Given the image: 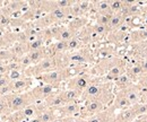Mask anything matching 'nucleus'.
Wrapping results in <instances>:
<instances>
[{
	"instance_id": "27",
	"label": "nucleus",
	"mask_w": 147,
	"mask_h": 122,
	"mask_svg": "<svg viewBox=\"0 0 147 122\" xmlns=\"http://www.w3.org/2000/svg\"><path fill=\"white\" fill-rule=\"evenodd\" d=\"M52 50L55 53H62L65 51H68L67 48V42L63 41H57V43L52 45Z\"/></svg>"
},
{
	"instance_id": "5",
	"label": "nucleus",
	"mask_w": 147,
	"mask_h": 122,
	"mask_svg": "<svg viewBox=\"0 0 147 122\" xmlns=\"http://www.w3.org/2000/svg\"><path fill=\"white\" fill-rule=\"evenodd\" d=\"M92 78L90 75L87 73H79L77 76H75L73 78L68 79L67 82V88L77 90L79 93H83L86 88L90 86V84L92 83Z\"/></svg>"
},
{
	"instance_id": "11",
	"label": "nucleus",
	"mask_w": 147,
	"mask_h": 122,
	"mask_svg": "<svg viewBox=\"0 0 147 122\" xmlns=\"http://www.w3.org/2000/svg\"><path fill=\"white\" fill-rule=\"evenodd\" d=\"M114 117V111L112 109H105L104 111L92 115L87 118V122H112V119Z\"/></svg>"
},
{
	"instance_id": "21",
	"label": "nucleus",
	"mask_w": 147,
	"mask_h": 122,
	"mask_svg": "<svg viewBox=\"0 0 147 122\" xmlns=\"http://www.w3.org/2000/svg\"><path fill=\"white\" fill-rule=\"evenodd\" d=\"M44 48V41L42 37H37L36 40L26 43V49L27 52H32V51H37V50H42Z\"/></svg>"
},
{
	"instance_id": "23",
	"label": "nucleus",
	"mask_w": 147,
	"mask_h": 122,
	"mask_svg": "<svg viewBox=\"0 0 147 122\" xmlns=\"http://www.w3.org/2000/svg\"><path fill=\"white\" fill-rule=\"evenodd\" d=\"M135 115L138 118V117H144L147 115V104L146 103H143V102H139L137 104L132 105L131 106Z\"/></svg>"
},
{
	"instance_id": "42",
	"label": "nucleus",
	"mask_w": 147,
	"mask_h": 122,
	"mask_svg": "<svg viewBox=\"0 0 147 122\" xmlns=\"http://www.w3.org/2000/svg\"><path fill=\"white\" fill-rule=\"evenodd\" d=\"M144 23H145V25H147V16L145 17V20H144Z\"/></svg>"
},
{
	"instance_id": "2",
	"label": "nucleus",
	"mask_w": 147,
	"mask_h": 122,
	"mask_svg": "<svg viewBox=\"0 0 147 122\" xmlns=\"http://www.w3.org/2000/svg\"><path fill=\"white\" fill-rule=\"evenodd\" d=\"M55 66H57V60H55V57H45L38 63L33 65L32 67H30L28 69L25 70L24 72H25L26 77H30L31 75L37 77V76H40L44 72H48L50 70L55 69Z\"/></svg>"
},
{
	"instance_id": "4",
	"label": "nucleus",
	"mask_w": 147,
	"mask_h": 122,
	"mask_svg": "<svg viewBox=\"0 0 147 122\" xmlns=\"http://www.w3.org/2000/svg\"><path fill=\"white\" fill-rule=\"evenodd\" d=\"M57 118H74V117H80L82 112V104L80 102H70L62 105L61 107L55 109Z\"/></svg>"
},
{
	"instance_id": "37",
	"label": "nucleus",
	"mask_w": 147,
	"mask_h": 122,
	"mask_svg": "<svg viewBox=\"0 0 147 122\" xmlns=\"http://www.w3.org/2000/svg\"><path fill=\"white\" fill-rule=\"evenodd\" d=\"M9 83H10V80L8 79L7 75H5V76H0V88L3 87V86H6V85H8Z\"/></svg>"
},
{
	"instance_id": "31",
	"label": "nucleus",
	"mask_w": 147,
	"mask_h": 122,
	"mask_svg": "<svg viewBox=\"0 0 147 122\" xmlns=\"http://www.w3.org/2000/svg\"><path fill=\"white\" fill-rule=\"evenodd\" d=\"M82 47V42H80V40L78 38V37H73L70 41H68L67 42V48H68V50H70V51H73V50H77V49H79Z\"/></svg>"
},
{
	"instance_id": "26",
	"label": "nucleus",
	"mask_w": 147,
	"mask_h": 122,
	"mask_svg": "<svg viewBox=\"0 0 147 122\" xmlns=\"http://www.w3.org/2000/svg\"><path fill=\"white\" fill-rule=\"evenodd\" d=\"M113 14H98L96 17V24H101L104 26H108L110 23V19Z\"/></svg>"
},
{
	"instance_id": "3",
	"label": "nucleus",
	"mask_w": 147,
	"mask_h": 122,
	"mask_svg": "<svg viewBox=\"0 0 147 122\" xmlns=\"http://www.w3.org/2000/svg\"><path fill=\"white\" fill-rule=\"evenodd\" d=\"M60 85H49V84H41V85H37L34 88L30 89L32 96H33V100L35 102L38 101H42L44 102L48 97H50L53 93H55L58 90V87Z\"/></svg>"
},
{
	"instance_id": "10",
	"label": "nucleus",
	"mask_w": 147,
	"mask_h": 122,
	"mask_svg": "<svg viewBox=\"0 0 147 122\" xmlns=\"http://www.w3.org/2000/svg\"><path fill=\"white\" fill-rule=\"evenodd\" d=\"M137 117L135 115L131 106L128 107V109H125V110H121V111H118L113 119H112V122H132Z\"/></svg>"
},
{
	"instance_id": "16",
	"label": "nucleus",
	"mask_w": 147,
	"mask_h": 122,
	"mask_svg": "<svg viewBox=\"0 0 147 122\" xmlns=\"http://www.w3.org/2000/svg\"><path fill=\"white\" fill-rule=\"evenodd\" d=\"M37 117L41 119L42 122H52L55 118H57L55 110H53V109H49V107H47V106L40 112V114H38Z\"/></svg>"
},
{
	"instance_id": "30",
	"label": "nucleus",
	"mask_w": 147,
	"mask_h": 122,
	"mask_svg": "<svg viewBox=\"0 0 147 122\" xmlns=\"http://www.w3.org/2000/svg\"><path fill=\"white\" fill-rule=\"evenodd\" d=\"M92 28H93V32H94L96 35H98V36L105 35L109 31H110L108 26H104V25H101V24H95Z\"/></svg>"
},
{
	"instance_id": "20",
	"label": "nucleus",
	"mask_w": 147,
	"mask_h": 122,
	"mask_svg": "<svg viewBox=\"0 0 147 122\" xmlns=\"http://www.w3.org/2000/svg\"><path fill=\"white\" fill-rule=\"evenodd\" d=\"M28 55V58L31 59L32 61V65H36L42 59H44L47 55H45V47L42 49V50H37V51H32V52H27L26 53Z\"/></svg>"
},
{
	"instance_id": "34",
	"label": "nucleus",
	"mask_w": 147,
	"mask_h": 122,
	"mask_svg": "<svg viewBox=\"0 0 147 122\" xmlns=\"http://www.w3.org/2000/svg\"><path fill=\"white\" fill-rule=\"evenodd\" d=\"M77 5H78L79 9L83 11V14L86 13V11L91 8V3H90L88 1H80V2H77Z\"/></svg>"
},
{
	"instance_id": "9",
	"label": "nucleus",
	"mask_w": 147,
	"mask_h": 122,
	"mask_svg": "<svg viewBox=\"0 0 147 122\" xmlns=\"http://www.w3.org/2000/svg\"><path fill=\"white\" fill-rule=\"evenodd\" d=\"M130 106H131V104L129 103V101L126 98L123 93L121 90H118L115 93V95L113 96V100H112V103H111L110 107L115 112V111H121V110L128 109Z\"/></svg>"
},
{
	"instance_id": "36",
	"label": "nucleus",
	"mask_w": 147,
	"mask_h": 122,
	"mask_svg": "<svg viewBox=\"0 0 147 122\" xmlns=\"http://www.w3.org/2000/svg\"><path fill=\"white\" fill-rule=\"evenodd\" d=\"M66 122H87L85 118L82 117H74V118H66Z\"/></svg>"
},
{
	"instance_id": "39",
	"label": "nucleus",
	"mask_w": 147,
	"mask_h": 122,
	"mask_svg": "<svg viewBox=\"0 0 147 122\" xmlns=\"http://www.w3.org/2000/svg\"><path fill=\"white\" fill-rule=\"evenodd\" d=\"M26 122H42L41 121V119L38 118V117H34V118H31V119H28Z\"/></svg>"
},
{
	"instance_id": "28",
	"label": "nucleus",
	"mask_w": 147,
	"mask_h": 122,
	"mask_svg": "<svg viewBox=\"0 0 147 122\" xmlns=\"http://www.w3.org/2000/svg\"><path fill=\"white\" fill-rule=\"evenodd\" d=\"M110 2V8L111 11L113 14H117V13H121L123 7H125V2L122 1H109Z\"/></svg>"
},
{
	"instance_id": "32",
	"label": "nucleus",
	"mask_w": 147,
	"mask_h": 122,
	"mask_svg": "<svg viewBox=\"0 0 147 122\" xmlns=\"http://www.w3.org/2000/svg\"><path fill=\"white\" fill-rule=\"evenodd\" d=\"M9 114V110H8V105L5 100V97H0V115H8Z\"/></svg>"
},
{
	"instance_id": "1",
	"label": "nucleus",
	"mask_w": 147,
	"mask_h": 122,
	"mask_svg": "<svg viewBox=\"0 0 147 122\" xmlns=\"http://www.w3.org/2000/svg\"><path fill=\"white\" fill-rule=\"evenodd\" d=\"M5 100H6L7 105H8L9 114L14 113V112L22 111L26 106L33 104L35 102L33 100V96H32L30 90L24 92V93H13L10 95L5 96Z\"/></svg>"
},
{
	"instance_id": "40",
	"label": "nucleus",
	"mask_w": 147,
	"mask_h": 122,
	"mask_svg": "<svg viewBox=\"0 0 147 122\" xmlns=\"http://www.w3.org/2000/svg\"><path fill=\"white\" fill-rule=\"evenodd\" d=\"M140 66H142V68H143V70H144V72H146L147 71V59L146 60H144V62H143Z\"/></svg>"
},
{
	"instance_id": "38",
	"label": "nucleus",
	"mask_w": 147,
	"mask_h": 122,
	"mask_svg": "<svg viewBox=\"0 0 147 122\" xmlns=\"http://www.w3.org/2000/svg\"><path fill=\"white\" fill-rule=\"evenodd\" d=\"M132 122H147V115H144V117H138V118H136Z\"/></svg>"
},
{
	"instance_id": "25",
	"label": "nucleus",
	"mask_w": 147,
	"mask_h": 122,
	"mask_svg": "<svg viewBox=\"0 0 147 122\" xmlns=\"http://www.w3.org/2000/svg\"><path fill=\"white\" fill-rule=\"evenodd\" d=\"M7 77L10 82H15V80H18V79H22L25 76V72L24 71H20V70H11V71H8L7 73Z\"/></svg>"
},
{
	"instance_id": "13",
	"label": "nucleus",
	"mask_w": 147,
	"mask_h": 122,
	"mask_svg": "<svg viewBox=\"0 0 147 122\" xmlns=\"http://www.w3.org/2000/svg\"><path fill=\"white\" fill-rule=\"evenodd\" d=\"M61 95H62L66 104L70 103V102H79V100L82 98V93L74 90V89H69V88L61 90Z\"/></svg>"
},
{
	"instance_id": "22",
	"label": "nucleus",
	"mask_w": 147,
	"mask_h": 122,
	"mask_svg": "<svg viewBox=\"0 0 147 122\" xmlns=\"http://www.w3.org/2000/svg\"><path fill=\"white\" fill-rule=\"evenodd\" d=\"M75 32H74L73 30H70L69 27H62V30H61V32H60V34L58 36V41H63V42H68V41H70L73 37H75Z\"/></svg>"
},
{
	"instance_id": "14",
	"label": "nucleus",
	"mask_w": 147,
	"mask_h": 122,
	"mask_svg": "<svg viewBox=\"0 0 147 122\" xmlns=\"http://www.w3.org/2000/svg\"><path fill=\"white\" fill-rule=\"evenodd\" d=\"M113 83H114L115 87L118 88V90H123V89L128 88L129 86H131L134 84L132 83V79L129 77L126 72H123L121 76H119Z\"/></svg>"
},
{
	"instance_id": "29",
	"label": "nucleus",
	"mask_w": 147,
	"mask_h": 122,
	"mask_svg": "<svg viewBox=\"0 0 147 122\" xmlns=\"http://www.w3.org/2000/svg\"><path fill=\"white\" fill-rule=\"evenodd\" d=\"M84 25H85V20H83L82 18H74L73 20L70 22V24H69V28L73 30L74 32L76 33V31L82 28Z\"/></svg>"
},
{
	"instance_id": "15",
	"label": "nucleus",
	"mask_w": 147,
	"mask_h": 122,
	"mask_svg": "<svg viewBox=\"0 0 147 122\" xmlns=\"http://www.w3.org/2000/svg\"><path fill=\"white\" fill-rule=\"evenodd\" d=\"M123 72H125V71H123V67H122L121 65H115V66H113V67L107 72L105 79H107V82H114V80H115L119 76H121Z\"/></svg>"
},
{
	"instance_id": "24",
	"label": "nucleus",
	"mask_w": 147,
	"mask_h": 122,
	"mask_svg": "<svg viewBox=\"0 0 147 122\" xmlns=\"http://www.w3.org/2000/svg\"><path fill=\"white\" fill-rule=\"evenodd\" d=\"M95 7H96V10H97L98 14H113L111 11L110 2L109 1H100V2H96L95 3Z\"/></svg>"
},
{
	"instance_id": "18",
	"label": "nucleus",
	"mask_w": 147,
	"mask_h": 122,
	"mask_svg": "<svg viewBox=\"0 0 147 122\" xmlns=\"http://www.w3.org/2000/svg\"><path fill=\"white\" fill-rule=\"evenodd\" d=\"M123 19H125V15H123L122 13L113 14L110 19V23H109V25H108L109 30H114V28L120 27L121 24L123 23Z\"/></svg>"
},
{
	"instance_id": "35",
	"label": "nucleus",
	"mask_w": 147,
	"mask_h": 122,
	"mask_svg": "<svg viewBox=\"0 0 147 122\" xmlns=\"http://www.w3.org/2000/svg\"><path fill=\"white\" fill-rule=\"evenodd\" d=\"M136 36L135 41H139V40H143V38H146L147 37V30H140L138 32H136L134 34V37Z\"/></svg>"
},
{
	"instance_id": "41",
	"label": "nucleus",
	"mask_w": 147,
	"mask_h": 122,
	"mask_svg": "<svg viewBox=\"0 0 147 122\" xmlns=\"http://www.w3.org/2000/svg\"><path fill=\"white\" fill-rule=\"evenodd\" d=\"M52 122H66V120H65L63 118H55Z\"/></svg>"
},
{
	"instance_id": "43",
	"label": "nucleus",
	"mask_w": 147,
	"mask_h": 122,
	"mask_svg": "<svg viewBox=\"0 0 147 122\" xmlns=\"http://www.w3.org/2000/svg\"><path fill=\"white\" fill-rule=\"evenodd\" d=\"M146 10H147V6H146Z\"/></svg>"
},
{
	"instance_id": "7",
	"label": "nucleus",
	"mask_w": 147,
	"mask_h": 122,
	"mask_svg": "<svg viewBox=\"0 0 147 122\" xmlns=\"http://www.w3.org/2000/svg\"><path fill=\"white\" fill-rule=\"evenodd\" d=\"M37 79L42 84H49V85H60L62 80H65L63 71L62 69H53L48 72H44L40 76H37Z\"/></svg>"
},
{
	"instance_id": "19",
	"label": "nucleus",
	"mask_w": 147,
	"mask_h": 122,
	"mask_svg": "<svg viewBox=\"0 0 147 122\" xmlns=\"http://www.w3.org/2000/svg\"><path fill=\"white\" fill-rule=\"evenodd\" d=\"M126 73L128 75L131 79H132L134 77H135V78H143V77L145 76V75H144L145 72H144V70H143L140 65H132V66L127 70Z\"/></svg>"
},
{
	"instance_id": "33",
	"label": "nucleus",
	"mask_w": 147,
	"mask_h": 122,
	"mask_svg": "<svg viewBox=\"0 0 147 122\" xmlns=\"http://www.w3.org/2000/svg\"><path fill=\"white\" fill-rule=\"evenodd\" d=\"M55 7L59 9H68L69 7L73 6L74 2L71 1H67V0H60V1H55Z\"/></svg>"
},
{
	"instance_id": "17",
	"label": "nucleus",
	"mask_w": 147,
	"mask_h": 122,
	"mask_svg": "<svg viewBox=\"0 0 147 122\" xmlns=\"http://www.w3.org/2000/svg\"><path fill=\"white\" fill-rule=\"evenodd\" d=\"M67 59L69 60V62H71L74 65H83L85 62H87V58L85 55V53L83 52H75L71 53L67 57Z\"/></svg>"
},
{
	"instance_id": "8",
	"label": "nucleus",
	"mask_w": 147,
	"mask_h": 122,
	"mask_svg": "<svg viewBox=\"0 0 147 122\" xmlns=\"http://www.w3.org/2000/svg\"><path fill=\"white\" fill-rule=\"evenodd\" d=\"M121 92L123 93V95L126 96V98L129 101L131 106L139 103L142 101V92L138 87V85L132 84L131 86H129L128 88H126V89H123Z\"/></svg>"
},
{
	"instance_id": "6",
	"label": "nucleus",
	"mask_w": 147,
	"mask_h": 122,
	"mask_svg": "<svg viewBox=\"0 0 147 122\" xmlns=\"http://www.w3.org/2000/svg\"><path fill=\"white\" fill-rule=\"evenodd\" d=\"M107 107V105L102 103L98 100H88L85 102V107H82V112H80V117L82 118H90L92 115H95L102 111H104Z\"/></svg>"
},
{
	"instance_id": "12",
	"label": "nucleus",
	"mask_w": 147,
	"mask_h": 122,
	"mask_svg": "<svg viewBox=\"0 0 147 122\" xmlns=\"http://www.w3.org/2000/svg\"><path fill=\"white\" fill-rule=\"evenodd\" d=\"M10 85H11V87H13L14 93L27 92L30 86L32 85V78H31V77H24V78L18 79V80L10 82Z\"/></svg>"
}]
</instances>
